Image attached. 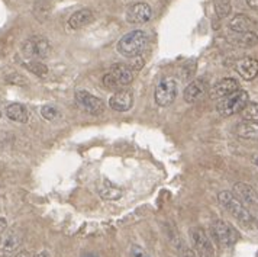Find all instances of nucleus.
Wrapping results in <instances>:
<instances>
[{"label":"nucleus","instance_id":"nucleus-1","mask_svg":"<svg viewBox=\"0 0 258 257\" xmlns=\"http://www.w3.org/2000/svg\"><path fill=\"white\" fill-rule=\"evenodd\" d=\"M148 42H150L148 34L145 31L137 29V31H131L126 35L122 36L117 42L116 48L122 56L132 59V57L140 56L147 48Z\"/></svg>","mask_w":258,"mask_h":257},{"label":"nucleus","instance_id":"nucleus-2","mask_svg":"<svg viewBox=\"0 0 258 257\" xmlns=\"http://www.w3.org/2000/svg\"><path fill=\"white\" fill-rule=\"evenodd\" d=\"M218 200H219L221 207L228 211L239 224H242L244 227H249L251 225L254 217L251 215V212L246 210L245 205L236 198L232 192H228V190L219 192Z\"/></svg>","mask_w":258,"mask_h":257},{"label":"nucleus","instance_id":"nucleus-3","mask_svg":"<svg viewBox=\"0 0 258 257\" xmlns=\"http://www.w3.org/2000/svg\"><path fill=\"white\" fill-rule=\"evenodd\" d=\"M191 250L199 257H216L213 241L202 227H193L190 230Z\"/></svg>","mask_w":258,"mask_h":257},{"label":"nucleus","instance_id":"nucleus-4","mask_svg":"<svg viewBox=\"0 0 258 257\" xmlns=\"http://www.w3.org/2000/svg\"><path fill=\"white\" fill-rule=\"evenodd\" d=\"M21 51L24 54L25 59L28 60H42L47 59L51 53V44L45 36L35 35L28 38L22 44Z\"/></svg>","mask_w":258,"mask_h":257},{"label":"nucleus","instance_id":"nucleus-5","mask_svg":"<svg viewBox=\"0 0 258 257\" xmlns=\"http://www.w3.org/2000/svg\"><path fill=\"white\" fill-rule=\"evenodd\" d=\"M249 102V96L245 90H236L235 93L229 94L226 97H223L219 100V104L216 105V109L219 112V115L222 117H231L234 114L241 112L245 105Z\"/></svg>","mask_w":258,"mask_h":257},{"label":"nucleus","instance_id":"nucleus-6","mask_svg":"<svg viewBox=\"0 0 258 257\" xmlns=\"http://www.w3.org/2000/svg\"><path fill=\"white\" fill-rule=\"evenodd\" d=\"M177 93H178V84L174 77H165L161 82L157 84L154 99L158 106H170L176 100Z\"/></svg>","mask_w":258,"mask_h":257},{"label":"nucleus","instance_id":"nucleus-7","mask_svg":"<svg viewBox=\"0 0 258 257\" xmlns=\"http://www.w3.org/2000/svg\"><path fill=\"white\" fill-rule=\"evenodd\" d=\"M24 241V234L18 228L5 230L0 234V257L13 256Z\"/></svg>","mask_w":258,"mask_h":257},{"label":"nucleus","instance_id":"nucleus-8","mask_svg":"<svg viewBox=\"0 0 258 257\" xmlns=\"http://www.w3.org/2000/svg\"><path fill=\"white\" fill-rule=\"evenodd\" d=\"M212 234H213L215 240L222 247H231L238 240V234L232 228V225H229L228 222H225L223 220H215L213 221V224H212Z\"/></svg>","mask_w":258,"mask_h":257},{"label":"nucleus","instance_id":"nucleus-9","mask_svg":"<svg viewBox=\"0 0 258 257\" xmlns=\"http://www.w3.org/2000/svg\"><path fill=\"white\" fill-rule=\"evenodd\" d=\"M76 102L80 105L82 109H84L90 115H100L105 111V102L93 94H90L86 90H77L76 92Z\"/></svg>","mask_w":258,"mask_h":257},{"label":"nucleus","instance_id":"nucleus-10","mask_svg":"<svg viewBox=\"0 0 258 257\" xmlns=\"http://www.w3.org/2000/svg\"><path fill=\"white\" fill-rule=\"evenodd\" d=\"M153 16V9L150 5L140 2L132 5L126 12V21L132 25H140L147 24Z\"/></svg>","mask_w":258,"mask_h":257},{"label":"nucleus","instance_id":"nucleus-11","mask_svg":"<svg viewBox=\"0 0 258 257\" xmlns=\"http://www.w3.org/2000/svg\"><path fill=\"white\" fill-rule=\"evenodd\" d=\"M236 90H239V83L236 82L232 77H226L216 83L211 89V97L215 100H221L223 97L235 93Z\"/></svg>","mask_w":258,"mask_h":257},{"label":"nucleus","instance_id":"nucleus-12","mask_svg":"<svg viewBox=\"0 0 258 257\" xmlns=\"http://www.w3.org/2000/svg\"><path fill=\"white\" fill-rule=\"evenodd\" d=\"M235 70L245 80H254L258 76V60L244 57L235 63Z\"/></svg>","mask_w":258,"mask_h":257},{"label":"nucleus","instance_id":"nucleus-13","mask_svg":"<svg viewBox=\"0 0 258 257\" xmlns=\"http://www.w3.org/2000/svg\"><path fill=\"white\" fill-rule=\"evenodd\" d=\"M206 93H208V84L205 80L199 79V80H195V82L187 84L183 96H184V100L187 104H196V102L202 100Z\"/></svg>","mask_w":258,"mask_h":257},{"label":"nucleus","instance_id":"nucleus-14","mask_svg":"<svg viewBox=\"0 0 258 257\" xmlns=\"http://www.w3.org/2000/svg\"><path fill=\"white\" fill-rule=\"evenodd\" d=\"M134 105V96L129 90H119L110 96L109 106L116 112H126Z\"/></svg>","mask_w":258,"mask_h":257},{"label":"nucleus","instance_id":"nucleus-15","mask_svg":"<svg viewBox=\"0 0 258 257\" xmlns=\"http://www.w3.org/2000/svg\"><path fill=\"white\" fill-rule=\"evenodd\" d=\"M234 195L239 199L244 205H254L257 202V195H255V189L244 183V182H238L234 185Z\"/></svg>","mask_w":258,"mask_h":257},{"label":"nucleus","instance_id":"nucleus-16","mask_svg":"<svg viewBox=\"0 0 258 257\" xmlns=\"http://www.w3.org/2000/svg\"><path fill=\"white\" fill-rule=\"evenodd\" d=\"M255 21L246 15H235L229 22V28L232 32H251L255 29Z\"/></svg>","mask_w":258,"mask_h":257},{"label":"nucleus","instance_id":"nucleus-17","mask_svg":"<svg viewBox=\"0 0 258 257\" xmlns=\"http://www.w3.org/2000/svg\"><path fill=\"white\" fill-rule=\"evenodd\" d=\"M110 73L113 74V77L116 79L117 83L120 86H129L131 83L134 82V73H132V69L123 64V63H117V64H113L110 67Z\"/></svg>","mask_w":258,"mask_h":257},{"label":"nucleus","instance_id":"nucleus-18","mask_svg":"<svg viewBox=\"0 0 258 257\" xmlns=\"http://www.w3.org/2000/svg\"><path fill=\"white\" fill-rule=\"evenodd\" d=\"M93 12L90 9H80L74 12L69 19V26L71 29H82L93 21Z\"/></svg>","mask_w":258,"mask_h":257},{"label":"nucleus","instance_id":"nucleus-19","mask_svg":"<svg viewBox=\"0 0 258 257\" xmlns=\"http://www.w3.org/2000/svg\"><path fill=\"white\" fill-rule=\"evenodd\" d=\"M235 35L229 38V41L241 48H252L258 44V35L251 31V32H234Z\"/></svg>","mask_w":258,"mask_h":257},{"label":"nucleus","instance_id":"nucleus-20","mask_svg":"<svg viewBox=\"0 0 258 257\" xmlns=\"http://www.w3.org/2000/svg\"><path fill=\"white\" fill-rule=\"evenodd\" d=\"M236 135L244 140H258V122L242 121L236 127Z\"/></svg>","mask_w":258,"mask_h":257},{"label":"nucleus","instance_id":"nucleus-21","mask_svg":"<svg viewBox=\"0 0 258 257\" xmlns=\"http://www.w3.org/2000/svg\"><path fill=\"white\" fill-rule=\"evenodd\" d=\"M6 115L8 118L13 121V122H19V124H25L28 122V109L26 106L22 105V104H12L6 108Z\"/></svg>","mask_w":258,"mask_h":257},{"label":"nucleus","instance_id":"nucleus-22","mask_svg":"<svg viewBox=\"0 0 258 257\" xmlns=\"http://www.w3.org/2000/svg\"><path fill=\"white\" fill-rule=\"evenodd\" d=\"M97 190H99L100 198L105 199V200H117V199H120L123 196V190H122L120 187L112 185V183L107 182V180L103 182L100 186L97 187Z\"/></svg>","mask_w":258,"mask_h":257},{"label":"nucleus","instance_id":"nucleus-23","mask_svg":"<svg viewBox=\"0 0 258 257\" xmlns=\"http://www.w3.org/2000/svg\"><path fill=\"white\" fill-rule=\"evenodd\" d=\"M34 15L39 22H45L51 15V5L47 0H36L34 5Z\"/></svg>","mask_w":258,"mask_h":257},{"label":"nucleus","instance_id":"nucleus-24","mask_svg":"<svg viewBox=\"0 0 258 257\" xmlns=\"http://www.w3.org/2000/svg\"><path fill=\"white\" fill-rule=\"evenodd\" d=\"M25 67L31 71V73H34V74H36V76H39V77H45V76L48 74L47 66H45L44 63L38 61V60H31L29 63H26V64H25Z\"/></svg>","mask_w":258,"mask_h":257},{"label":"nucleus","instance_id":"nucleus-25","mask_svg":"<svg viewBox=\"0 0 258 257\" xmlns=\"http://www.w3.org/2000/svg\"><path fill=\"white\" fill-rule=\"evenodd\" d=\"M215 12H216V15L221 19L228 18L231 15V12H232L231 2L229 0H215Z\"/></svg>","mask_w":258,"mask_h":257},{"label":"nucleus","instance_id":"nucleus-26","mask_svg":"<svg viewBox=\"0 0 258 257\" xmlns=\"http://www.w3.org/2000/svg\"><path fill=\"white\" fill-rule=\"evenodd\" d=\"M241 117L244 118V121H254V122H258V104L248 102L245 108L241 111Z\"/></svg>","mask_w":258,"mask_h":257},{"label":"nucleus","instance_id":"nucleus-27","mask_svg":"<svg viewBox=\"0 0 258 257\" xmlns=\"http://www.w3.org/2000/svg\"><path fill=\"white\" fill-rule=\"evenodd\" d=\"M58 115H59V112L55 106L44 105L42 108H41V117L44 118V119H47V121H54V119L58 117Z\"/></svg>","mask_w":258,"mask_h":257},{"label":"nucleus","instance_id":"nucleus-28","mask_svg":"<svg viewBox=\"0 0 258 257\" xmlns=\"http://www.w3.org/2000/svg\"><path fill=\"white\" fill-rule=\"evenodd\" d=\"M102 82H103V84H105V87H107V89H112V90H116L117 87L120 86V84L117 83L116 79L113 77V74H112V73H109V74L103 76Z\"/></svg>","mask_w":258,"mask_h":257},{"label":"nucleus","instance_id":"nucleus-29","mask_svg":"<svg viewBox=\"0 0 258 257\" xmlns=\"http://www.w3.org/2000/svg\"><path fill=\"white\" fill-rule=\"evenodd\" d=\"M183 243L180 241L178 244H177V248H178V254H180V257H199L191 248H188V247H186V245H181Z\"/></svg>","mask_w":258,"mask_h":257},{"label":"nucleus","instance_id":"nucleus-30","mask_svg":"<svg viewBox=\"0 0 258 257\" xmlns=\"http://www.w3.org/2000/svg\"><path fill=\"white\" fill-rule=\"evenodd\" d=\"M131 257H148V254H147V251L142 247L134 244L132 248H131Z\"/></svg>","mask_w":258,"mask_h":257},{"label":"nucleus","instance_id":"nucleus-31","mask_svg":"<svg viewBox=\"0 0 258 257\" xmlns=\"http://www.w3.org/2000/svg\"><path fill=\"white\" fill-rule=\"evenodd\" d=\"M134 59V64H132V70H141L142 66H144V60H142V57H140V56H137V57H132Z\"/></svg>","mask_w":258,"mask_h":257},{"label":"nucleus","instance_id":"nucleus-32","mask_svg":"<svg viewBox=\"0 0 258 257\" xmlns=\"http://www.w3.org/2000/svg\"><path fill=\"white\" fill-rule=\"evenodd\" d=\"M246 5L254 9V11H258V0H246Z\"/></svg>","mask_w":258,"mask_h":257},{"label":"nucleus","instance_id":"nucleus-33","mask_svg":"<svg viewBox=\"0 0 258 257\" xmlns=\"http://www.w3.org/2000/svg\"><path fill=\"white\" fill-rule=\"evenodd\" d=\"M249 227H251V228H252V230H254V231L258 234V218H254Z\"/></svg>","mask_w":258,"mask_h":257},{"label":"nucleus","instance_id":"nucleus-34","mask_svg":"<svg viewBox=\"0 0 258 257\" xmlns=\"http://www.w3.org/2000/svg\"><path fill=\"white\" fill-rule=\"evenodd\" d=\"M251 162L258 167V152H254V154L251 156Z\"/></svg>","mask_w":258,"mask_h":257},{"label":"nucleus","instance_id":"nucleus-35","mask_svg":"<svg viewBox=\"0 0 258 257\" xmlns=\"http://www.w3.org/2000/svg\"><path fill=\"white\" fill-rule=\"evenodd\" d=\"M15 257H31V254L28 251H21V253H18Z\"/></svg>","mask_w":258,"mask_h":257},{"label":"nucleus","instance_id":"nucleus-36","mask_svg":"<svg viewBox=\"0 0 258 257\" xmlns=\"http://www.w3.org/2000/svg\"><path fill=\"white\" fill-rule=\"evenodd\" d=\"M34 257H49V254H48L47 251H41V253H38V254Z\"/></svg>","mask_w":258,"mask_h":257},{"label":"nucleus","instance_id":"nucleus-37","mask_svg":"<svg viewBox=\"0 0 258 257\" xmlns=\"http://www.w3.org/2000/svg\"><path fill=\"white\" fill-rule=\"evenodd\" d=\"M254 189H255V195H257V199H258V182L255 183V186H254Z\"/></svg>","mask_w":258,"mask_h":257},{"label":"nucleus","instance_id":"nucleus-38","mask_svg":"<svg viewBox=\"0 0 258 257\" xmlns=\"http://www.w3.org/2000/svg\"><path fill=\"white\" fill-rule=\"evenodd\" d=\"M83 257H97V256H96V254H84Z\"/></svg>","mask_w":258,"mask_h":257},{"label":"nucleus","instance_id":"nucleus-39","mask_svg":"<svg viewBox=\"0 0 258 257\" xmlns=\"http://www.w3.org/2000/svg\"><path fill=\"white\" fill-rule=\"evenodd\" d=\"M0 118H2V112H0Z\"/></svg>","mask_w":258,"mask_h":257},{"label":"nucleus","instance_id":"nucleus-40","mask_svg":"<svg viewBox=\"0 0 258 257\" xmlns=\"http://www.w3.org/2000/svg\"><path fill=\"white\" fill-rule=\"evenodd\" d=\"M148 257H150V256H148Z\"/></svg>","mask_w":258,"mask_h":257}]
</instances>
